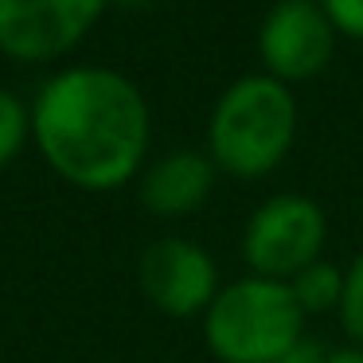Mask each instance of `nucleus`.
<instances>
[{
  "instance_id": "obj_1",
  "label": "nucleus",
  "mask_w": 363,
  "mask_h": 363,
  "mask_svg": "<svg viewBox=\"0 0 363 363\" xmlns=\"http://www.w3.org/2000/svg\"><path fill=\"white\" fill-rule=\"evenodd\" d=\"M32 137L67 184L110 191L133 180L149 152V106L121 71L67 67L35 94Z\"/></svg>"
},
{
  "instance_id": "obj_2",
  "label": "nucleus",
  "mask_w": 363,
  "mask_h": 363,
  "mask_svg": "<svg viewBox=\"0 0 363 363\" xmlns=\"http://www.w3.org/2000/svg\"><path fill=\"white\" fill-rule=\"evenodd\" d=\"M297 137V102L269 74H246L223 90L207 125V157L219 172L258 180L274 172Z\"/></svg>"
},
{
  "instance_id": "obj_3",
  "label": "nucleus",
  "mask_w": 363,
  "mask_h": 363,
  "mask_svg": "<svg viewBox=\"0 0 363 363\" xmlns=\"http://www.w3.org/2000/svg\"><path fill=\"white\" fill-rule=\"evenodd\" d=\"M305 313L285 281L238 277L223 285L203 313V340L223 363H277L301 336Z\"/></svg>"
},
{
  "instance_id": "obj_4",
  "label": "nucleus",
  "mask_w": 363,
  "mask_h": 363,
  "mask_svg": "<svg viewBox=\"0 0 363 363\" xmlns=\"http://www.w3.org/2000/svg\"><path fill=\"white\" fill-rule=\"evenodd\" d=\"M328 219L308 196H274L250 215L242 230V258L254 277L289 281L320 258Z\"/></svg>"
},
{
  "instance_id": "obj_5",
  "label": "nucleus",
  "mask_w": 363,
  "mask_h": 363,
  "mask_svg": "<svg viewBox=\"0 0 363 363\" xmlns=\"http://www.w3.org/2000/svg\"><path fill=\"white\" fill-rule=\"evenodd\" d=\"M110 0H0V51L20 63H51L79 48Z\"/></svg>"
},
{
  "instance_id": "obj_6",
  "label": "nucleus",
  "mask_w": 363,
  "mask_h": 363,
  "mask_svg": "<svg viewBox=\"0 0 363 363\" xmlns=\"http://www.w3.org/2000/svg\"><path fill=\"white\" fill-rule=\"evenodd\" d=\"M336 28L324 16L320 0H277L258 32V55L269 79L308 82L336 55Z\"/></svg>"
},
{
  "instance_id": "obj_7",
  "label": "nucleus",
  "mask_w": 363,
  "mask_h": 363,
  "mask_svg": "<svg viewBox=\"0 0 363 363\" xmlns=\"http://www.w3.org/2000/svg\"><path fill=\"white\" fill-rule=\"evenodd\" d=\"M141 289L160 313L168 316H196L219 293V274L203 246L188 238H160L141 254Z\"/></svg>"
},
{
  "instance_id": "obj_8",
  "label": "nucleus",
  "mask_w": 363,
  "mask_h": 363,
  "mask_svg": "<svg viewBox=\"0 0 363 363\" xmlns=\"http://www.w3.org/2000/svg\"><path fill=\"white\" fill-rule=\"evenodd\" d=\"M219 168L211 164V157L203 152H168L157 164L145 168L141 176V203L149 207L152 215H164V219H176V215H188L196 207H203V199L211 196V184Z\"/></svg>"
},
{
  "instance_id": "obj_9",
  "label": "nucleus",
  "mask_w": 363,
  "mask_h": 363,
  "mask_svg": "<svg viewBox=\"0 0 363 363\" xmlns=\"http://www.w3.org/2000/svg\"><path fill=\"white\" fill-rule=\"evenodd\" d=\"M289 293L301 305V313H328V308H340V297H344V269H336L332 262L316 258L313 266H305L297 277H289Z\"/></svg>"
},
{
  "instance_id": "obj_10",
  "label": "nucleus",
  "mask_w": 363,
  "mask_h": 363,
  "mask_svg": "<svg viewBox=\"0 0 363 363\" xmlns=\"http://www.w3.org/2000/svg\"><path fill=\"white\" fill-rule=\"evenodd\" d=\"M28 133H32V110L20 94L0 90V168H9L12 157L24 149Z\"/></svg>"
},
{
  "instance_id": "obj_11",
  "label": "nucleus",
  "mask_w": 363,
  "mask_h": 363,
  "mask_svg": "<svg viewBox=\"0 0 363 363\" xmlns=\"http://www.w3.org/2000/svg\"><path fill=\"white\" fill-rule=\"evenodd\" d=\"M340 324L363 347V254L344 269V297H340Z\"/></svg>"
},
{
  "instance_id": "obj_12",
  "label": "nucleus",
  "mask_w": 363,
  "mask_h": 363,
  "mask_svg": "<svg viewBox=\"0 0 363 363\" xmlns=\"http://www.w3.org/2000/svg\"><path fill=\"white\" fill-rule=\"evenodd\" d=\"M324 16L332 20V28L352 40L363 43V0H320Z\"/></svg>"
},
{
  "instance_id": "obj_13",
  "label": "nucleus",
  "mask_w": 363,
  "mask_h": 363,
  "mask_svg": "<svg viewBox=\"0 0 363 363\" xmlns=\"http://www.w3.org/2000/svg\"><path fill=\"white\" fill-rule=\"evenodd\" d=\"M277 363H328V347H324L320 340L301 336L297 344H293V347H289V352H285Z\"/></svg>"
},
{
  "instance_id": "obj_14",
  "label": "nucleus",
  "mask_w": 363,
  "mask_h": 363,
  "mask_svg": "<svg viewBox=\"0 0 363 363\" xmlns=\"http://www.w3.org/2000/svg\"><path fill=\"white\" fill-rule=\"evenodd\" d=\"M328 363H363V347H336V352H328Z\"/></svg>"
}]
</instances>
